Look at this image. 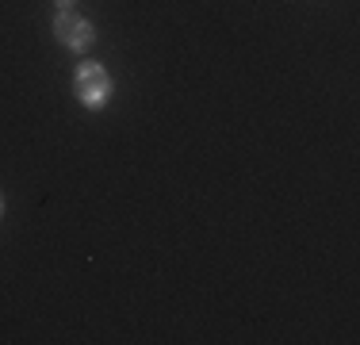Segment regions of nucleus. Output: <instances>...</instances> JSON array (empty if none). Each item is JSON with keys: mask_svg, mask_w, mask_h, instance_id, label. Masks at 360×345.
<instances>
[{"mask_svg": "<svg viewBox=\"0 0 360 345\" xmlns=\"http://www.w3.org/2000/svg\"><path fill=\"white\" fill-rule=\"evenodd\" d=\"M0 215H4V196H0Z\"/></svg>", "mask_w": 360, "mask_h": 345, "instance_id": "obj_4", "label": "nucleus"}, {"mask_svg": "<svg viewBox=\"0 0 360 345\" xmlns=\"http://www.w3.org/2000/svg\"><path fill=\"white\" fill-rule=\"evenodd\" d=\"M73 8V0H58V12H70Z\"/></svg>", "mask_w": 360, "mask_h": 345, "instance_id": "obj_3", "label": "nucleus"}, {"mask_svg": "<svg viewBox=\"0 0 360 345\" xmlns=\"http://www.w3.org/2000/svg\"><path fill=\"white\" fill-rule=\"evenodd\" d=\"M54 31H58V39L65 42L70 50H89L92 46V39H96V31H92V23L89 20H81V15H73V12H58V20H54Z\"/></svg>", "mask_w": 360, "mask_h": 345, "instance_id": "obj_2", "label": "nucleus"}, {"mask_svg": "<svg viewBox=\"0 0 360 345\" xmlns=\"http://www.w3.org/2000/svg\"><path fill=\"white\" fill-rule=\"evenodd\" d=\"M73 84H77V96H81V104H84V108H104V104H108L111 81H108L104 65H96V62H84L81 69H77Z\"/></svg>", "mask_w": 360, "mask_h": 345, "instance_id": "obj_1", "label": "nucleus"}]
</instances>
